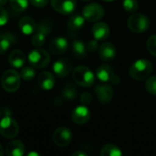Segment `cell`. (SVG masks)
<instances>
[{"label": "cell", "instance_id": "obj_1", "mask_svg": "<svg viewBox=\"0 0 156 156\" xmlns=\"http://www.w3.org/2000/svg\"><path fill=\"white\" fill-rule=\"evenodd\" d=\"M153 71V64L150 60L142 58L138 59L135 62H133L130 69H129V74L130 76L138 81L144 80L147 79Z\"/></svg>", "mask_w": 156, "mask_h": 156}, {"label": "cell", "instance_id": "obj_2", "mask_svg": "<svg viewBox=\"0 0 156 156\" xmlns=\"http://www.w3.org/2000/svg\"><path fill=\"white\" fill-rule=\"evenodd\" d=\"M74 81L84 88L91 87L95 83V75L86 66H78L72 71Z\"/></svg>", "mask_w": 156, "mask_h": 156}, {"label": "cell", "instance_id": "obj_3", "mask_svg": "<svg viewBox=\"0 0 156 156\" xmlns=\"http://www.w3.org/2000/svg\"><path fill=\"white\" fill-rule=\"evenodd\" d=\"M20 74L15 69H7L1 77V86L6 92H16L20 87Z\"/></svg>", "mask_w": 156, "mask_h": 156}, {"label": "cell", "instance_id": "obj_4", "mask_svg": "<svg viewBox=\"0 0 156 156\" xmlns=\"http://www.w3.org/2000/svg\"><path fill=\"white\" fill-rule=\"evenodd\" d=\"M129 29L133 33H144L150 27V20L149 18L141 13L133 14L127 22Z\"/></svg>", "mask_w": 156, "mask_h": 156}, {"label": "cell", "instance_id": "obj_5", "mask_svg": "<svg viewBox=\"0 0 156 156\" xmlns=\"http://www.w3.org/2000/svg\"><path fill=\"white\" fill-rule=\"evenodd\" d=\"M28 61L32 67L36 69H42L48 65L50 61V56L47 50L38 48L29 53Z\"/></svg>", "mask_w": 156, "mask_h": 156}, {"label": "cell", "instance_id": "obj_6", "mask_svg": "<svg viewBox=\"0 0 156 156\" xmlns=\"http://www.w3.org/2000/svg\"><path fill=\"white\" fill-rule=\"evenodd\" d=\"M19 132L18 123L10 116H5L0 121V133L6 139L15 138Z\"/></svg>", "mask_w": 156, "mask_h": 156}, {"label": "cell", "instance_id": "obj_7", "mask_svg": "<svg viewBox=\"0 0 156 156\" xmlns=\"http://www.w3.org/2000/svg\"><path fill=\"white\" fill-rule=\"evenodd\" d=\"M96 77L101 82L112 83L115 85L121 82V79L114 73L113 68L107 64H102L97 68Z\"/></svg>", "mask_w": 156, "mask_h": 156}, {"label": "cell", "instance_id": "obj_8", "mask_svg": "<svg viewBox=\"0 0 156 156\" xmlns=\"http://www.w3.org/2000/svg\"><path fill=\"white\" fill-rule=\"evenodd\" d=\"M82 15L89 22H97L103 17L104 8L98 3H90L83 8Z\"/></svg>", "mask_w": 156, "mask_h": 156}, {"label": "cell", "instance_id": "obj_9", "mask_svg": "<svg viewBox=\"0 0 156 156\" xmlns=\"http://www.w3.org/2000/svg\"><path fill=\"white\" fill-rule=\"evenodd\" d=\"M53 143L58 147H66L72 141V133L67 127H58L52 135Z\"/></svg>", "mask_w": 156, "mask_h": 156}, {"label": "cell", "instance_id": "obj_10", "mask_svg": "<svg viewBox=\"0 0 156 156\" xmlns=\"http://www.w3.org/2000/svg\"><path fill=\"white\" fill-rule=\"evenodd\" d=\"M50 30H51V27H50L49 23L45 22V21L40 23L39 26L37 27L36 33L33 35V37L31 38L32 45L34 47H37V48L43 46L46 41V37H47L48 34L50 32Z\"/></svg>", "mask_w": 156, "mask_h": 156}, {"label": "cell", "instance_id": "obj_11", "mask_svg": "<svg viewBox=\"0 0 156 156\" xmlns=\"http://www.w3.org/2000/svg\"><path fill=\"white\" fill-rule=\"evenodd\" d=\"M94 92L97 99L103 104L111 102L113 98V89L111 84L101 82L94 88Z\"/></svg>", "mask_w": 156, "mask_h": 156}, {"label": "cell", "instance_id": "obj_12", "mask_svg": "<svg viewBox=\"0 0 156 156\" xmlns=\"http://www.w3.org/2000/svg\"><path fill=\"white\" fill-rule=\"evenodd\" d=\"M51 6L58 13L69 15L76 9L77 2L76 0H51Z\"/></svg>", "mask_w": 156, "mask_h": 156}, {"label": "cell", "instance_id": "obj_13", "mask_svg": "<svg viewBox=\"0 0 156 156\" xmlns=\"http://www.w3.org/2000/svg\"><path fill=\"white\" fill-rule=\"evenodd\" d=\"M90 111L85 105H80L76 107L71 112V119L74 123L82 125L87 123L90 119Z\"/></svg>", "mask_w": 156, "mask_h": 156}, {"label": "cell", "instance_id": "obj_14", "mask_svg": "<svg viewBox=\"0 0 156 156\" xmlns=\"http://www.w3.org/2000/svg\"><path fill=\"white\" fill-rule=\"evenodd\" d=\"M72 62L69 58H60L57 60L53 65V70L55 74L59 78L67 77L72 70Z\"/></svg>", "mask_w": 156, "mask_h": 156}, {"label": "cell", "instance_id": "obj_15", "mask_svg": "<svg viewBox=\"0 0 156 156\" xmlns=\"http://www.w3.org/2000/svg\"><path fill=\"white\" fill-rule=\"evenodd\" d=\"M69 48V42L65 37H55L50 40L48 44V48L50 52L54 55H61L67 51Z\"/></svg>", "mask_w": 156, "mask_h": 156}, {"label": "cell", "instance_id": "obj_16", "mask_svg": "<svg viewBox=\"0 0 156 156\" xmlns=\"http://www.w3.org/2000/svg\"><path fill=\"white\" fill-rule=\"evenodd\" d=\"M99 56L105 62L112 61L116 56V48L114 45L111 42L103 43L99 48Z\"/></svg>", "mask_w": 156, "mask_h": 156}, {"label": "cell", "instance_id": "obj_17", "mask_svg": "<svg viewBox=\"0 0 156 156\" xmlns=\"http://www.w3.org/2000/svg\"><path fill=\"white\" fill-rule=\"evenodd\" d=\"M92 35L98 41L107 39L110 35V27L104 22H98L92 27Z\"/></svg>", "mask_w": 156, "mask_h": 156}, {"label": "cell", "instance_id": "obj_18", "mask_svg": "<svg viewBox=\"0 0 156 156\" xmlns=\"http://www.w3.org/2000/svg\"><path fill=\"white\" fill-rule=\"evenodd\" d=\"M37 83L41 89L45 90H50L55 85V78L52 73L48 71H43L37 77Z\"/></svg>", "mask_w": 156, "mask_h": 156}, {"label": "cell", "instance_id": "obj_19", "mask_svg": "<svg viewBox=\"0 0 156 156\" xmlns=\"http://www.w3.org/2000/svg\"><path fill=\"white\" fill-rule=\"evenodd\" d=\"M5 153L8 156H22L25 154V145L18 140L8 143L5 148Z\"/></svg>", "mask_w": 156, "mask_h": 156}, {"label": "cell", "instance_id": "obj_20", "mask_svg": "<svg viewBox=\"0 0 156 156\" xmlns=\"http://www.w3.org/2000/svg\"><path fill=\"white\" fill-rule=\"evenodd\" d=\"M18 27L19 30L25 35H31L37 29L35 21L29 16L22 17L18 22Z\"/></svg>", "mask_w": 156, "mask_h": 156}, {"label": "cell", "instance_id": "obj_21", "mask_svg": "<svg viewBox=\"0 0 156 156\" xmlns=\"http://www.w3.org/2000/svg\"><path fill=\"white\" fill-rule=\"evenodd\" d=\"M25 61H26L25 54L23 51L19 49L13 50L8 56V62L14 68H16V69L22 68L25 64Z\"/></svg>", "mask_w": 156, "mask_h": 156}, {"label": "cell", "instance_id": "obj_22", "mask_svg": "<svg viewBox=\"0 0 156 156\" xmlns=\"http://www.w3.org/2000/svg\"><path fill=\"white\" fill-rule=\"evenodd\" d=\"M85 24V18L83 16L74 15L69 17L68 21V29L69 33H76L80 30Z\"/></svg>", "mask_w": 156, "mask_h": 156}, {"label": "cell", "instance_id": "obj_23", "mask_svg": "<svg viewBox=\"0 0 156 156\" xmlns=\"http://www.w3.org/2000/svg\"><path fill=\"white\" fill-rule=\"evenodd\" d=\"M15 43V37L10 33L0 34V55H4Z\"/></svg>", "mask_w": 156, "mask_h": 156}, {"label": "cell", "instance_id": "obj_24", "mask_svg": "<svg viewBox=\"0 0 156 156\" xmlns=\"http://www.w3.org/2000/svg\"><path fill=\"white\" fill-rule=\"evenodd\" d=\"M72 51L75 57L79 58H85L87 55V46L81 40H74L72 43Z\"/></svg>", "mask_w": 156, "mask_h": 156}, {"label": "cell", "instance_id": "obj_25", "mask_svg": "<svg viewBox=\"0 0 156 156\" xmlns=\"http://www.w3.org/2000/svg\"><path fill=\"white\" fill-rule=\"evenodd\" d=\"M62 96L68 101H74L78 96V90L76 86L72 82H68L62 90Z\"/></svg>", "mask_w": 156, "mask_h": 156}, {"label": "cell", "instance_id": "obj_26", "mask_svg": "<svg viewBox=\"0 0 156 156\" xmlns=\"http://www.w3.org/2000/svg\"><path fill=\"white\" fill-rule=\"evenodd\" d=\"M122 153L121 149L115 144H112L104 145L101 150V156H122Z\"/></svg>", "mask_w": 156, "mask_h": 156}, {"label": "cell", "instance_id": "obj_27", "mask_svg": "<svg viewBox=\"0 0 156 156\" xmlns=\"http://www.w3.org/2000/svg\"><path fill=\"white\" fill-rule=\"evenodd\" d=\"M11 7L16 12H22L27 9L28 0H9Z\"/></svg>", "mask_w": 156, "mask_h": 156}, {"label": "cell", "instance_id": "obj_28", "mask_svg": "<svg viewBox=\"0 0 156 156\" xmlns=\"http://www.w3.org/2000/svg\"><path fill=\"white\" fill-rule=\"evenodd\" d=\"M36 76V70L34 69V67H25L22 69L20 72V77L26 80V81H30L32 80Z\"/></svg>", "mask_w": 156, "mask_h": 156}, {"label": "cell", "instance_id": "obj_29", "mask_svg": "<svg viewBox=\"0 0 156 156\" xmlns=\"http://www.w3.org/2000/svg\"><path fill=\"white\" fill-rule=\"evenodd\" d=\"M122 5L126 12L134 13L135 11H137L139 4L137 0H123Z\"/></svg>", "mask_w": 156, "mask_h": 156}, {"label": "cell", "instance_id": "obj_30", "mask_svg": "<svg viewBox=\"0 0 156 156\" xmlns=\"http://www.w3.org/2000/svg\"><path fill=\"white\" fill-rule=\"evenodd\" d=\"M145 89L150 94L156 95V76H152L146 80Z\"/></svg>", "mask_w": 156, "mask_h": 156}, {"label": "cell", "instance_id": "obj_31", "mask_svg": "<svg viewBox=\"0 0 156 156\" xmlns=\"http://www.w3.org/2000/svg\"><path fill=\"white\" fill-rule=\"evenodd\" d=\"M146 46H147L148 51L153 56L156 57V35H153L148 38Z\"/></svg>", "mask_w": 156, "mask_h": 156}, {"label": "cell", "instance_id": "obj_32", "mask_svg": "<svg viewBox=\"0 0 156 156\" xmlns=\"http://www.w3.org/2000/svg\"><path fill=\"white\" fill-rule=\"evenodd\" d=\"M80 101L81 105H85V106L90 105L91 103V101H92V97H91L90 93V92H87V91L83 92L80 95Z\"/></svg>", "mask_w": 156, "mask_h": 156}, {"label": "cell", "instance_id": "obj_33", "mask_svg": "<svg viewBox=\"0 0 156 156\" xmlns=\"http://www.w3.org/2000/svg\"><path fill=\"white\" fill-rule=\"evenodd\" d=\"M87 46V49H88V51H90V52H91V53H94V52H96L98 49H99V44H98V40L97 39H93V40H90V41H89L88 42V44L86 45Z\"/></svg>", "mask_w": 156, "mask_h": 156}, {"label": "cell", "instance_id": "obj_34", "mask_svg": "<svg viewBox=\"0 0 156 156\" xmlns=\"http://www.w3.org/2000/svg\"><path fill=\"white\" fill-rule=\"evenodd\" d=\"M8 21V13L7 11L0 6V27L5 25Z\"/></svg>", "mask_w": 156, "mask_h": 156}, {"label": "cell", "instance_id": "obj_35", "mask_svg": "<svg viewBox=\"0 0 156 156\" xmlns=\"http://www.w3.org/2000/svg\"><path fill=\"white\" fill-rule=\"evenodd\" d=\"M30 3L36 7H44L48 4L49 0H29Z\"/></svg>", "mask_w": 156, "mask_h": 156}, {"label": "cell", "instance_id": "obj_36", "mask_svg": "<svg viewBox=\"0 0 156 156\" xmlns=\"http://www.w3.org/2000/svg\"><path fill=\"white\" fill-rule=\"evenodd\" d=\"M88 154L85 153V152H83V151H77V152H75L74 154H72V156H87Z\"/></svg>", "mask_w": 156, "mask_h": 156}, {"label": "cell", "instance_id": "obj_37", "mask_svg": "<svg viewBox=\"0 0 156 156\" xmlns=\"http://www.w3.org/2000/svg\"><path fill=\"white\" fill-rule=\"evenodd\" d=\"M7 2V0H0V6H3L4 5H5Z\"/></svg>", "mask_w": 156, "mask_h": 156}, {"label": "cell", "instance_id": "obj_38", "mask_svg": "<svg viewBox=\"0 0 156 156\" xmlns=\"http://www.w3.org/2000/svg\"><path fill=\"white\" fill-rule=\"evenodd\" d=\"M2 155H4V149H3V147H2V145L0 144V156Z\"/></svg>", "mask_w": 156, "mask_h": 156}, {"label": "cell", "instance_id": "obj_39", "mask_svg": "<svg viewBox=\"0 0 156 156\" xmlns=\"http://www.w3.org/2000/svg\"><path fill=\"white\" fill-rule=\"evenodd\" d=\"M27 155H28V156H30V155L37 156V155H38V154H37V153H34V152H33V153H29V154H28Z\"/></svg>", "mask_w": 156, "mask_h": 156}, {"label": "cell", "instance_id": "obj_40", "mask_svg": "<svg viewBox=\"0 0 156 156\" xmlns=\"http://www.w3.org/2000/svg\"><path fill=\"white\" fill-rule=\"evenodd\" d=\"M102 1H105V2H112V1H113V0H102Z\"/></svg>", "mask_w": 156, "mask_h": 156}, {"label": "cell", "instance_id": "obj_41", "mask_svg": "<svg viewBox=\"0 0 156 156\" xmlns=\"http://www.w3.org/2000/svg\"><path fill=\"white\" fill-rule=\"evenodd\" d=\"M83 1H90V0H83Z\"/></svg>", "mask_w": 156, "mask_h": 156}, {"label": "cell", "instance_id": "obj_42", "mask_svg": "<svg viewBox=\"0 0 156 156\" xmlns=\"http://www.w3.org/2000/svg\"><path fill=\"white\" fill-rule=\"evenodd\" d=\"M0 116H1V111H0Z\"/></svg>", "mask_w": 156, "mask_h": 156}]
</instances>
